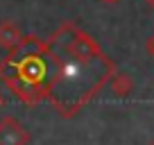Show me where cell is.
Wrapping results in <instances>:
<instances>
[{"mask_svg": "<svg viewBox=\"0 0 154 145\" xmlns=\"http://www.w3.org/2000/svg\"><path fill=\"white\" fill-rule=\"evenodd\" d=\"M27 140H29V134L18 120L5 118L0 122V145H25Z\"/></svg>", "mask_w": 154, "mask_h": 145, "instance_id": "cell-1", "label": "cell"}, {"mask_svg": "<svg viewBox=\"0 0 154 145\" xmlns=\"http://www.w3.org/2000/svg\"><path fill=\"white\" fill-rule=\"evenodd\" d=\"M18 39H20V34L16 29V25H11V23L0 25V45H14Z\"/></svg>", "mask_w": 154, "mask_h": 145, "instance_id": "cell-2", "label": "cell"}, {"mask_svg": "<svg viewBox=\"0 0 154 145\" xmlns=\"http://www.w3.org/2000/svg\"><path fill=\"white\" fill-rule=\"evenodd\" d=\"M129 79L125 77V75H120V79H118V82H116V91L120 93V95H127V91H129Z\"/></svg>", "mask_w": 154, "mask_h": 145, "instance_id": "cell-3", "label": "cell"}, {"mask_svg": "<svg viewBox=\"0 0 154 145\" xmlns=\"http://www.w3.org/2000/svg\"><path fill=\"white\" fill-rule=\"evenodd\" d=\"M147 48H149V52L154 54V39H152V41H149V43H147Z\"/></svg>", "mask_w": 154, "mask_h": 145, "instance_id": "cell-4", "label": "cell"}, {"mask_svg": "<svg viewBox=\"0 0 154 145\" xmlns=\"http://www.w3.org/2000/svg\"><path fill=\"white\" fill-rule=\"evenodd\" d=\"M147 2H149V7H152V9H154V0H147Z\"/></svg>", "mask_w": 154, "mask_h": 145, "instance_id": "cell-5", "label": "cell"}, {"mask_svg": "<svg viewBox=\"0 0 154 145\" xmlns=\"http://www.w3.org/2000/svg\"><path fill=\"white\" fill-rule=\"evenodd\" d=\"M2 102H5V100H2V95H0V106H2Z\"/></svg>", "mask_w": 154, "mask_h": 145, "instance_id": "cell-6", "label": "cell"}, {"mask_svg": "<svg viewBox=\"0 0 154 145\" xmlns=\"http://www.w3.org/2000/svg\"><path fill=\"white\" fill-rule=\"evenodd\" d=\"M106 2H118V0H106Z\"/></svg>", "mask_w": 154, "mask_h": 145, "instance_id": "cell-7", "label": "cell"}, {"mask_svg": "<svg viewBox=\"0 0 154 145\" xmlns=\"http://www.w3.org/2000/svg\"><path fill=\"white\" fill-rule=\"evenodd\" d=\"M149 145H154V140H152V143H149Z\"/></svg>", "mask_w": 154, "mask_h": 145, "instance_id": "cell-8", "label": "cell"}]
</instances>
